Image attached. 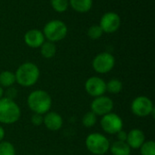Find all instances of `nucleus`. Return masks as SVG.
<instances>
[{"label": "nucleus", "mask_w": 155, "mask_h": 155, "mask_svg": "<svg viewBox=\"0 0 155 155\" xmlns=\"http://www.w3.org/2000/svg\"><path fill=\"white\" fill-rule=\"evenodd\" d=\"M15 83L23 87H30L35 84L40 76L38 66L31 62L22 64L15 71Z\"/></svg>", "instance_id": "nucleus-1"}, {"label": "nucleus", "mask_w": 155, "mask_h": 155, "mask_svg": "<svg viewBox=\"0 0 155 155\" xmlns=\"http://www.w3.org/2000/svg\"><path fill=\"white\" fill-rule=\"evenodd\" d=\"M27 105L34 114H45L52 107V98L44 90H35L27 97Z\"/></svg>", "instance_id": "nucleus-2"}, {"label": "nucleus", "mask_w": 155, "mask_h": 155, "mask_svg": "<svg viewBox=\"0 0 155 155\" xmlns=\"http://www.w3.org/2000/svg\"><path fill=\"white\" fill-rule=\"evenodd\" d=\"M21 116V110L18 104L11 99L2 97L0 99V123L4 124H13Z\"/></svg>", "instance_id": "nucleus-3"}, {"label": "nucleus", "mask_w": 155, "mask_h": 155, "mask_svg": "<svg viewBox=\"0 0 155 155\" xmlns=\"http://www.w3.org/2000/svg\"><path fill=\"white\" fill-rule=\"evenodd\" d=\"M111 143L108 138L100 133L90 134L85 139L86 149L94 155L105 154L110 149Z\"/></svg>", "instance_id": "nucleus-4"}, {"label": "nucleus", "mask_w": 155, "mask_h": 155, "mask_svg": "<svg viewBox=\"0 0 155 155\" xmlns=\"http://www.w3.org/2000/svg\"><path fill=\"white\" fill-rule=\"evenodd\" d=\"M68 33V28L66 25L58 19L51 20L45 24L44 26L43 34L47 41L55 43L65 38Z\"/></svg>", "instance_id": "nucleus-5"}, {"label": "nucleus", "mask_w": 155, "mask_h": 155, "mask_svg": "<svg viewBox=\"0 0 155 155\" xmlns=\"http://www.w3.org/2000/svg\"><path fill=\"white\" fill-rule=\"evenodd\" d=\"M132 113L138 117H146L154 114L155 109L152 100L144 95L137 96L131 104Z\"/></svg>", "instance_id": "nucleus-6"}, {"label": "nucleus", "mask_w": 155, "mask_h": 155, "mask_svg": "<svg viewBox=\"0 0 155 155\" xmlns=\"http://www.w3.org/2000/svg\"><path fill=\"white\" fill-rule=\"evenodd\" d=\"M115 64L114 55L108 52L98 54L93 60L92 65L94 70L98 74H107L113 70Z\"/></svg>", "instance_id": "nucleus-7"}, {"label": "nucleus", "mask_w": 155, "mask_h": 155, "mask_svg": "<svg viewBox=\"0 0 155 155\" xmlns=\"http://www.w3.org/2000/svg\"><path fill=\"white\" fill-rule=\"evenodd\" d=\"M100 124L104 133L108 134H116L118 132L123 130L124 122L118 114L109 113L102 116Z\"/></svg>", "instance_id": "nucleus-8"}, {"label": "nucleus", "mask_w": 155, "mask_h": 155, "mask_svg": "<svg viewBox=\"0 0 155 155\" xmlns=\"http://www.w3.org/2000/svg\"><path fill=\"white\" fill-rule=\"evenodd\" d=\"M114 109V101L105 95L95 97L91 104V111L97 116H104L112 113Z\"/></svg>", "instance_id": "nucleus-9"}, {"label": "nucleus", "mask_w": 155, "mask_h": 155, "mask_svg": "<svg viewBox=\"0 0 155 155\" xmlns=\"http://www.w3.org/2000/svg\"><path fill=\"white\" fill-rule=\"evenodd\" d=\"M99 25L104 33H114L121 26V17L115 12H107L102 16Z\"/></svg>", "instance_id": "nucleus-10"}, {"label": "nucleus", "mask_w": 155, "mask_h": 155, "mask_svg": "<svg viewBox=\"0 0 155 155\" xmlns=\"http://www.w3.org/2000/svg\"><path fill=\"white\" fill-rule=\"evenodd\" d=\"M84 88L90 96L95 98L104 94L106 92V83L101 77L92 76L86 80Z\"/></svg>", "instance_id": "nucleus-11"}, {"label": "nucleus", "mask_w": 155, "mask_h": 155, "mask_svg": "<svg viewBox=\"0 0 155 155\" xmlns=\"http://www.w3.org/2000/svg\"><path fill=\"white\" fill-rule=\"evenodd\" d=\"M24 40L27 46L31 48H39L45 41V38L42 31L38 29H30L25 34Z\"/></svg>", "instance_id": "nucleus-12"}, {"label": "nucleus", "mask_w": 155, "mask_h": 155, "mask_svg": "<svg viewBox=\"0 0 155 155\" xmlns=\"http://www.w3.org/2000/svg\"><path fill=\"white\" fill-rule=\"evenodd\" d=\"M43 124L50 131L56 132L63 126V118L56 112H48L43 116Z\"/></svg>", "instance_id": "nucleus-13"}, {"label": "nucleus", "mask_w": 155, "mask_h": 155, "mask_svg": "<svg viewBox=\"0 0 155 155\" xmlns=\"http://www.w3.org/2000/svg\"><path fill=\"white\" fill-rule=\"evenodd\" d=\"M145 142V135L140 129H133L127 133L126 143L131 149L138 150Z\"/></svg>", "instance_id": "nucleus-14"}, {"label": "nucleus", "mask_w": 155, "mask_h": 155, "mask_svg": "<svg viewBox=\"0 0 155 155\" xmlns=\"http://www.w3.org/2000/svg\"><path fill=\"white\" fill-rule=\"evenodd\" d=\"M109 151L112 155H131L132 149L126 142L115 141L110 145Z\"/></svg>", "instance_id": "nucleus-15"}, {"label": "nucleus", "mask_w": 155, "mask_h": 155, "mask_svg": "<svg viewBox=\"0 0 155 155\" xmlns=\"http://www.w3.org/2000/svg\"><path fill=\"white\" fill-rule=\"evenodd\" d=\"M69 5L78 13H86L93 7V0H69Z\"/></svg>", "instance_id": "nucleus-16"}, {"label": "nucleus", "mask_w": 155, "mask_h": 155, "mask_svg": "<svg viewBox=\"0 0 155 155\" xmlns=\"http://www.w3.org/2000/svg\"><path fill=\"white\" fill-rule=\"evenodd\" d=\"M40 52L44 58L45 59H51L53 58L56 54V46L54 43L50 41H45L43 45L40 46Z\"/></svg>", "instance_id": "nucleus-17"}, {"label": "nucleus", "mask_w": 155, "mask_h": 155, "mask_svg": "<svg viewBox=\"0 0 155 155\" xmlns=\"http://www.w3.org/2000/svg\"><path fill=\"white\" fill-rule=\"evenodd\" d=\"M15 83V73L10 71H3L0 73V86L2 87H11Z\"/></svg>", "instance_id": "nucleus-18"}, {"label": "nucleus", "mask_w": 155, "mask_h": 155, "mask_svg": "<svg viewBox=\"0 0 155 155\" xmlns=\"http://www.w3.org/2000/svg\"><path fill=\"white\" fill-rule=\"evenodd\" d=\"M123 90V84L118 79H112L106 83V92L110 94H119Z\"/></svg>", "instance_id": "nucleus-19"}, {"label": "nucleus", "mask_w": 155, "mask_h": 155, "mask_svg": "<svg viewBox=\"0 0 155 155\" xmlns=\"http://www.w3.org/2000/svg\"><path fill=\"white\" fill-rule=\"evenodd\" d=\"M97 123V115L93 113L92 111L87 112L82 119V124L84 127L86 128H91L94 127Z\"/></svg>", "instance_id": "nucleus-20"}, {"label": "nucleus", "mask_w": 155, "mask_h": 155, "mask_svg": "<svg viewBox=\"0 0 155 155\" xmlns=\"http://www.w3.org/2000/svg\"><path fill=\"white\" fill-rule=\"evenodd\" d=\"M50 4L54 11L58 13H64L69 6V0H51Z\"/></svg>", "instance_id": "nucleus-21"}, {"label": "nucleus", "mask_w": 155, "mask_h": 155, "mask_svg": "<svg viewBox=\"0 0 155 155\" xmlns=\"http://www.w3.org/2000/svg\"><path fill=\"white\" fill-rule=\"evenodd\" d=\"M141 155H155V143L153 141H145L140 147Z\"/></svg>", "instance_id": "nucleus-22"}, {"label": "nucleus", "mask_w": 155, "mask_h": 155, "mask_svg": "<svg viewBox=\"0 0 155 155\" xmlns=\"http://www.w3.org/2000/svg\"><path fill=\"white\" fill-rule=\"evenodd\" d=\"M0 155H15V146L5 141H2L0 143Z\"/></svg>", "instance_id": "nucleus-23"}, {"label": "nucleus", "mask_w": 155, "mask_h": 155, "mask_svg": "<svg viewBox=\"0 0 155 155\" xmlns=\"http://www.w3.org/2000/svg\"><path fill=\"white\" fill-rule=\"evenodd\" d=\"M103 34H104V31L102 30V28L99 25H94L90 26L87 31V35L93 40L99 39L103 35Z\"/></svg>", "instance_id": "nucleus-24"}, {"label": "nucleus", "mask_w": 155, "mask_h": 155, "mask_svg": "<svg viewBox=\"0 0 155 155\" xmlns=\"http://www.w3.org/2000/svg\"><path fill=\"white\" fill-rule=\"evenodd\" d=\"M31 123L35 126H40L43 124V115L38 114H34L31 117Z\"/></svg>", "instance_id": "nucleus-25"}, {"label": "nucleus", "mask_w": 155, "mask_h": 155, "mask_svg": "<svg viewBox=\"0 0 155 155\" xmlns=\"http://www.w3.org/2000/svg\"><path fill=\"white\" fill-rule=\"evenodd\" d=\"M5 94H6V98H8V99H11V100H14L15 97H16V95H17V92H16V89L15 88H14V87H8L7 88V90H6V93H5Z\"/></svg>", "instance_id": "nucleus-26"}, {"label": "nucleus", "mask_w": 155, "mask_h": 155, "mask_svg": "<svg viewBox=\"0 0 155 155\" xmlns=\"http://www.w3.org/2000/svg\"><path fill=\"white\" fill-rule=\"evenodd\" d=\"M116 136H117V139L118 141H121V142H126V139H127V133L121 130L120 132H118L116 134Z\"/></svg>", "instance_id": "nucleus-27"}, {"label": "nucleus", "mask_w": 155, "mask_h": 155, "mask_svg": "<svg viewBox=\"0 0 155 155\" xmlns=\"http://www.w3.org/2000/svg\"><path fill=\"white\" fill-rule=\"evenodd\" d=\"M5 138V130L4 128L0 125V143L4 140Z\"/></svg>", "instance_id": "nucleus-28"}, {"label": "nucleus", "mask_w": 155, "mask_h": 155, "mask_svg": "<svg viewBox=\"0 0 155 155\" xmlns=\"http://www.w3.org/2000/svg\"><path fill=\"white\" fill-rule=\"evenodd\" d=\"M3 95H4V90H3V87L0 86V99L3 97Z\"/></svg>", "instance_id": "nucleus-29"}]
</instances>
